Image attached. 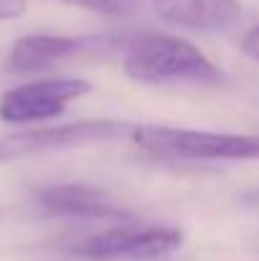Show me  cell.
I'll use <instances>...</instances> for the list:
<instances>
[{"label":"cell","instance_id":"52a82bcc","mask_svg":"<svg viewBox=\"0 0 259 261\" xmlns=\"http://www.w3.org/2000/svg\"><path fill=\"white\" fill-rule=\"evenodd\" d=\"M38 208L59 218H82V221H127L132 213L117 205L107 190L86 182H59L41 188Z\"/></svg>","mask_w":259,"mask_h":261},{"label":"cell","instance_id":"30bf717a","mask_svg":"<svg viewBox=\"0 0 259 261\" xmlns=\"http://www.w3.org/2000/svg\"><path fill=\"white\" fill-rule=\"evenodd\" d=\"M242 51H244L249 59L259 61V25L249 28V31L244 33V38H242Z\"/></svg>","mask_w":259,"mask_h":261},{"label":"cell","instance_id":"7a4b0ae2","mask_svg":"<svg viewBox=\"0 0 259 261\" xmlns=\"http://www.w3.org/2000/svg\"><path fill=\"white\" fill-rule=\"evenodd\" d=\"M132 140L145 152L173 160H259V135L143 124L132 129Z\"/></svg>","mask_w":259,"mask_h":261},{"label":"cell","instance_id":"ba28073f","mask_svg":"<svg viewBox=\"0 0 259 261\" xmlns=\"http://www.w3.org/2000/svg\"><path fill=\"white\" fill-rule=\"evenodd\" d=\"M160 20L193 28V31H221L237 23L242 15L239 0H155Z\"/></svg>","mask_w":259,"mask_h":261},{"label":"cell","instance_id":"6da1fadb","mask_svg":"<svg viewBox=\"0 0 259 261\" xmlns=\"http://www.w3.org/2000/svg\"><path fill=\"white\" fill-rule=\"evenodd\" d=\"M125 74L143 84H216L221 71L214 61L185 38L143 31L125 43Z\"/></svg>","mask_w":259,"mask_h":261},{"label":"cell","instance_id":"9c48e42d","mask_svg":"<svg viewBox=\"0 0 259 261\" xmlns=\"http://www.w3.org/2000/svg\"><path fill=\"white\" fill-rule=\"evenodd\" d=\"M64 5H74L97 15H109V18H127L143 10L145 0H56Z\"/></svg>","mask_w":259,"mask_h":261},{"label":"cell","instance_id":"8fae6325","mask_svg":"<svg viewBox=\"0 0 259 261\" xmlns=\"http://www.w3.org/2000/svg\"><path fill=\"white\" fill-rule=\"evenodd\" d=\"M26 13V0H0V20H13Z\"/></svg>","mask_w":259,"mask_h":261},{"label":"cell","instance_id":"7c38bea8","mask_svg":"<svg viewBox=\"0 0 259 261\" xmlns=\"http://www.w3.org/2000/svg\"><path fill=\"white\" fill-rule=\"evenodd\" d=\"M242 200H244V203H249V205H259V185L257 188H252L249 193H244V195H242Z\"/></svg>","mask_w":259,"mask_h":261},{"label":"cell","instance_id":"3957f363","mask_svg":"<svg viewBox=\"0 0 259 261\" xmlns=\"http://www.w3.org/2000/svg\"><path fill=\"white\" fill-rule=\"evenodd\" d=\"M127 132L125 122L114 119H89V122H72L59 127H38L13 132L0 140L3 160L20 158V155H41V152H66L91 145H104Z\"/></svg>","mask_w":259,"mask_h":261},{"label":"cell","instance_id":"8992f818","mask_svg":"<svg viewBox=\"0 0 259 261\" xmlns=\"http://www.w3.org/2000/svg\"><path fill=\"white\" fill-rule=\"evenodd\" d=\"M109 41L112 38L107 36H49V33L23 36L13 43L8 54V69L15 74L46 71L51 66L99 54L102 48L109 46Z\"/></svg>","mask_w":259,"mask_h":261},{"label":"cell","instance_id":"4fadbf2b","mask_svg":"<svg viewBox=\"0 0 259 261\" xmlns=\"http://www.w3.org/2000/svg\"><path fill=\"white\" fill-rule=\"evenodd\" d=\"M0 160H3V155H0Z\"/></svg>","mask_w":259,"mask_h":261},{"label":"cell","instance_id":"5b68a950","mask_svg":"<svg viewBox=\"0 0 259 261\" xmlns=\"http://www.w3.org/2000/svg\"><path fill=\"white\" fill-rule=\"evenodd\" d=\"M91 91L84 79H38L8 89L0 96V119L10 124H33L59 117L69 101Z\"/></svg>","mask_w":259,"mask_h":261},{"label":"cell","instance_id":"277c9868","mask_svg":"<svg viewBox=\"0 0 259 261\" xmlns=\"http://www.w3.org/2000/svg\"><path fill=\"white\" fill-rule=\"evenodd\" d=\"M183 233L173 226H114L79 241L74 254L91 261L158 259L178 251Z\"/></svg>","mask_w":259,"mask_h":261}]
</instances>
